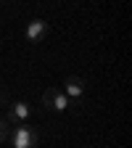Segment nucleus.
Returning <instances> with one entry per match:
<instances>
[{"mask_svg":"<svg viewBox=\"0 0 132 148\" xmlns=\"http://www.w3.org/2000/svg\"><path fill=\"white\" fill-rule=\"evenodd\" d=\"M64 95L69 101H79L85 95V79L82 77H66V82H64Z\"/></svg>","mask_w":132,"mask_h":148,"instance_id":"7ed1b4c3","label":"nucleus"},{"mask_svg":"<svg viewBox=\"0 0 132 148\" xmlns=\"http://www.w3.org/2000/svg\"><path fill=\"white\" fill-rule=\"evenodd\" d=\"M24 34H27L29 42H40L42 37L48 34V24L42 21V18H32V21L27 24V32H24Z\"/></svg>","mask_w":132,"mask_h":148,"instance_id":"20e7f679","label":"nucleus"},{"mask_svg":"<svg viewBox=\"0 0 132 148\" xmlns=\"http://www.w3.org/2000/svg\"><path fill=\"white\" fill-rule=\"evenodd\" d=\"M3 101H5V98H3V95H0V103H3Z\"/></svg>","mask_w":132,"mask_h":148,"instance_id":"0eeeda50","label":"nucleus"},{"mask_svg":"<svg viewBox=\"0 0 132 148\" xmlns=\"http://www.w3.org/2000/svg\"><path fill=\"white\" fill-rule=\"evenodd\" d=\"M13 148H34L37 145V132L34 130H29V127H24V124H18L16 130H13Z\"/></svg>","mask_w":132,"mask_h":148,"instance_id":"f257e3e1","label":"nucleus"},{"mask_svg":"<svg viewBox=\"0 0 132 148\" xmlns=\"http://www.w3.org/2000/svg\"><path fill=\"white\" fill-rule=\"evenodd\" d=\"M42 101H45V106H50V108H55V111H66V108L71 106V101L64 95L61 90H55V87H48V90L42 92Z\"/></svg>","mask_w":132,"mask_h":148,"instance_id":"f03ea898","label":"nucleus"},{"mask_svg":"<svg viewBox=\"0 0 132 148\" xmlns=\"http://www.w3.org/2000/svg\"><path fill=\"white\" fill-rule=\"evenodd\" d=\"M32 114V108L24 103V101H18V103H13L11 106V114H8V122L11 124H24V119Z\"/></svg>","mask_w":132,"mask_h":148,"instance_id":"39448f33","label":"nucleus"},{"mask_svg":"<svg viewBox=\"0 0 132 148\" xmlns=\"http://www.w3.org/2000/svg\"><path fill=\"white\" fill-rule=\"evenodd\" d=\"M5 135H8V127H5V122H3V119H0V143L5 140Z\"/></svg>","mask_w":132,"mask_h":148,"instance_id":"423d86ee","label":"nucleus"}]
</instances>
